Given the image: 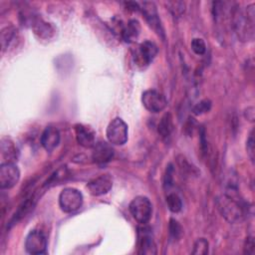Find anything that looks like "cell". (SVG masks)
I'll use <instances>...</instances> for the list:
<instances>
[{
  "mask_svg": "<svg viewBox=\"0 0 255 255\" xmlns=\"http://www.w3.org/2000/svg\"><path fill=\"white\" fill-rule=\"evenodd\" d=\"M137 244H138V253L153 255L156 254V245L153 241L151 232L146 227L138 228L137 233Z\"/></svg>",
  "mask_w": 255,
  "mask_h": 255,
  "instance_id": "10",
  "label": "cell"
},
{
  "mask_svg": "<svg viewBox=\"0 0 255 255\" xmlns=\"http://www.w3.org/2000/svg\"><path fill=\"white\" fill-rule=\"evenodd\" d=\"M141 103L143 107L151 113L161 112L165 109L167 104L165 97L155 90L144 91L141 96Z\"/></svg>",
  "mask_w": 255,
  "mask_h": 255,
  "instance_id": "6",
  "label": "cell"
},
{
  "mask_svg": "<svg viewBox=\"0 0 255 255\" xmlns=\"http://www.w3.org/2000/svg\"><path fill=\"white\" fill-rule=\"evenodd\" d=\"M172 172H173L172 165L169 164L166 168V172L164 175V186L165 187H169L170 185H172Z\"/></svg>",
  "mask_w": 255,
  "mask_h": 255,
  "instance_id": "27",
  "label": "cell"
},
{
  "mask_svg": "<svg viewBox=\"0 0 255 255\" xmlns=\"http://www.w3.org/2000/svg\"><path fill=\"white\" fill-rule=\"evenodd\" d=\"M60 142V132L56 127H47L41 134V144L47 151L55 149Z\"/></svg>",
  "mask_w": 255,
  "mask_h": 255,
  "instance_id": "15",
  "label": "cell"
},
{
  "mask_svg": "<svg viewBox=\"0 0 255 255\" xmlns=\"http://www.w3.org/2000/svg\"><path fill=\"white\" fill-rule=\"evenodd\" d=\"M166 204H167L168 209L173 213L179 212L182 208L181 198L174 192L168 193L166 195Z\"/></svg>",
  "mask_w": 255,
  "mask_h": 255,
  "instance_id": "21",
  "label": "cell"
},
{
  "mask_svg": "<svg viewBox=\"0 0 255 255\" xmlns=\"http://www.w3.org/2000/svg\"><path fill=\"white\" fill-rule=\"evenodd\" d=\"M232 27L242 42L252 41L254 39L255 23V5L249 4L245 8H235L231 15Z\"/></svg>",
  "mask_w": 255,
  "mask_h": 255,
  "instance_id": "1",
  "label": "cell"
},
{
  "mask_svg": "<svg viewBox=\"0 0 255 255\" xmlns=\"http://www.w3.org/2000/svg\"><path fill=\"white\" fill-rule=\"evenodd\" d=\"M92 148V158L97 163H106L114 156L113 147L105 141L96 142Z\"/></svg>",
  "mask_w": 255,
  "mask_h": 255,
  "instance_id": "14",
  "label": "cell"
},
{
  "mask_svg": "<svg viewBox=\"0 0 255 255\" xmlns=\"http://www.w3.org/2000/svg\"><path fill=\"white\" fill-rule=\"evenodd\" d=\"M216 205L220 214L230 223L241 222L245 217L244 207L234 195V191L225 192L217 197Z\"/></svg>",
  "mask_w": 255,
  "mask_h": 255,
  "instance_id": "2",
  "label": "cell"
},
{
  "mask_svg": "<svg viewBox=\"0 0 255 255\" xmlns=\"http://www.w3.org/2000/svg\"><path fill=\"white\" fill-rule=\"evenodd\" d=\"M211 109V102L209 100H202L200 101L199 103H197L193 109H192V112L194 115H202V114H205L207 112H209V110Z\"/></svg>",
  "mask_w": 255,
  "mask_h": 255,
  "instance_id": "24",
  "label": "cell"
},
{
  "mask_svg": "<svg viewBox=\"0 0 255 255\" xmlns=\"http://www.w3.org/2000/svg\"><path fill=\"white\" fill-rule=\"evenodd\" d=\"M87 187L90 193L94 196H100L108 193L113 187V179L109 174H102L94 179H92Z\"/></svg>",
  "mask_w": 255,
  "mask_h": 255,
  "instance_id": "11",
  "label": "cell"
},
{
  "mask_svg": "<svg viewBox=\"0 0 255 255\" xmlns=\"http://www.w3.org/2000/svg\"><path fill=\"white\" fill-rule=\"evenodd\" d=\"M75 133L80 145L86 148H92L95 145V131L91 127L83 124H77L75 126Z\"/></svg>",
  "mask_w": 255,
  "mask_h": 255,
  "instance_id": "13",
  "label": "cell"
},
{
  "mask_svg": "<svg viewBox=\"0 0 255 255\" xmlns=\"http://www.w3.org/2000/svg\"><path fill=\"white\" fill-rule=\"evenodd\" d=\"M168 230H169L170 238L174 241L178 240L182 235V228H181L180 224L175 219H170L169 220Z\"/></svg>",
  "mask_w": 255,
  "mask_h": 255,
  "instance_id": "22",
  "label": "cell"
},
{
  "mask_svg": "<svg viewBox=\"0 0 255 255\" xmlns=\"http://www.w3.org/2000/svg\"><path fill=\"white\" fill-rule=\"evenodd\" d=\"M157 46L151 41H144L139 44L135 52V60L141 66L148 65L157 55Z\"/></svg>",
  "mask_w": 255,
  "mask_h": 255,
  "instance_id": "9",
  "label": "cell"
},
{
  "mask_svg": "<svg viewBox=\"0 0 255 255\" xmlns=\"http://www.w3.org/2000/svg\"><path fill=\"white\" fill-rule=\"evenodd\" d=\"M1 157L3 162H12L14 163L18 158V148L15 145L14 141L9 137H2L0 143Z\"/></svg>",
  "mask_w": 255,
  "mask_h": 255,
  "instance_id": "16",
  "label": "cell"
},
{
  "mask_svg": "<svg viewBox=\"0 0 255 255\" xmlns=\"http://www.w3.org/2000/svg\"><path fill=\"white\" fill-rule=\"evenodd\" d=\"M139 10H141L145 20L147 21L148 25L157 33H162L161 24L159 21V17L157 14L156 7L153 2H143L139 6Z\"/></svg>",
  "mask_w": 255,
  "mask_h": 255,
  "instance_id": "12",
  "label": "cell"
},
{
  "mask_svg": "<svg viewBox=\"0 0 255 255\" xmlns=\"http://www.w3.org/2000/svg\"><path fill=\"white\" fill-rule=\"evenodd\" d=\"M20 178L19 168L12 162H2L0 166V187L9 189L17 184Z\"/></svg>",
  "mask_w": 255,
  "mask_h": 255,
  "instance_id": "7",
  "label": "cell"
},
{
  "mask_svg": "<svg viewBox=\"0 0 255 255\" xmlns=\"http://www.w3.org/2000/svg\"><path fill=\"white\" fill-rule=\"evenodd\" d=\"M129 212L132 217L141 224L149 221L152 213V205L149 199L145 196H136L129 203Z\"/></svg>",
  "mask_w": 255,
  "mask_h": 255,
  "instance_id": "3",
  "label": "cell"
},
{
  "mask_svg": "<svg viewBox=\"0 0 255 255\" xmlns=\"http://www.w3.org/2000/svg\"><path fill=\"white\" fill-rule=\"evenodd\" d=\"M106 134L110 143L123 145L128 140V126L121 118H116L109 124Z\"/></svg>",
  "mask_w": 255,
  "mask_h": 255,
  "instance_id": "5",
  "label": "cell"
},
{
  "mask_svg": "<svg viewBox=\"0 0 255 255\" xmlns=\"http://www.w3.org/2000/svg\"><path fill=\"white\" fill-rule=\"evenodd\" d=\"M140 32V25L136 20H129L126 26L123 27L121 34L126 42H132L137 38Z\"/></svg>",
  "mask_w": 255,
  "mask_h": 255,
  "instance_id": "17",
  "label": "cell"
},
{
  "mask_svg": "<svg viewBox=\"0 0 255 255\" xmlns=\"http://www.w3.org/2000/svg\"><path fill=\"white\" fill-rule=\"evenodd\" d=\"M25 249L30 254H44L47 249V238L40 230H32L26 237Z\"/></svg>",
  "mask_w": 255,
  "mask_h": 255,
  "instance_id": "8",
  "label": "cell"
},
{
  "mask_svg": "<svg viewBox=\"0 0 255 255\" xmlns=\"http://www.w3.org/2000/svg\"><path fill=\"white\" fill-rule=\"evenodd\" d=\"M193 254H199V255H205L208 253V241L204 238H199L195 241L193 250Z\"/></svg>",
  "mask_w": 255,
  "mask_h": 255,
  "instance_id": "23",
  "label": "cell"
},
{
  "mask_svg": "<svg viewBox=\"0 0 255 255\" xmlns=\"http://www.w3.org/2000/svg\"><path fill=\"white\" fill-rule=\"evenodd\" d=\"M247 114H248V115L246 116L247 120L253 122V120H254V109H253V108H248V109H247Z\"/></svg>",
  "mask_w": 255,
  "mask_h": 255,
  "instance_id": "30",
  "label": "cell"
},
{
  "mask_svg": "<svg viewBox=\"0 0 255 255\" xmlns=\"http://www.w3.org/2000/svg\"><path fill=\"white\" fill-rule=\"evenodd\" d=\"M157 131L162 138H167L172 131V118L170 114H165L157 126Z\"/></svg>",
  "mask_w": 255,
  "mask_h": 255,
  "instance_id": "20",
  "label": "cell"
},
{
  "mask_svg": "<svg viewBox=\"0 0 255 255\" xmlns=\"http://www.w3.org/2000/svg\"><path fill=\"white\" fill-rule=\"evenodd\" d=\"M254 240L252 237H247L245 246H244V253L245 254H253L254 253Z\"/></svg>",
  "mask_w": 255,
  "mask_h": 255,
  "instance_id": "28",
  "label": "cell"
},
{
  "mask_svg": "<svg viewBox=\"0 0 255 255\" xmlns=\"http://www.w3.org/2000/svg\"><path fill=\"white\" fill-rule=\"evenodd\" d=\"M246 150H247V154L250 158V160L253 162L254 161V154H255V149H254V131L253 129L250 131L249 136L247 138L246 141Z\"/></svg>",
  "mask_w": 255,
  "mask_h": 255,
  "instance_id": "26",
  "label": "cell"
},
{
  "mask_svg": "<svg viewBox=\"0 0 255 255\" xmlns=\"http://www.w3.org/2000/svg\"><path fill=\"white\" fill-rule=\"evenodd\" d=\"M83 204L82 193L73 187L64 188L59 195V205L66 213H73L80 209Z\"/></svg>",
  "mask_w": 255,
  "mask_h": 255,
  "instance_id": "4",
  "label": "cell"
},
{
  "mask_svg": "<svg viewBox=\"0 0 255 255\" xmlns=\"http://www.w3.org/2000/svg\"><path fill=\"white\" fill-rule=\"evenodd\" d=\"M178 4H179V2H169V3H168V5L170 6L169 9L171 10V12L173 13V15H175V16L180 15V14L184 11V6L178 8V7H177Z\"/></svg>",
  "mask_w": 255,
  "mask_h": 255,
  "instance_id": "29",
  "label": "cell"
},
{
  "mask_svg": "<svg viewBox=\"0 0 255 255\" xmlns=\"http://www.w3.org/2000/svg\"><path fill=\"white\" fill-rule=\"evenodd\" d=\"M192 51L197 55H203L206 51L205 42L200 38H194L190 43Z\"/></svg>",
  "mask_w": 255,
  "mask_h": 255,
  "instance_id": "25",
  "label": "cell"
},
{
  "mask_svg": "<svg viewBox=\"0 0 255 255\" xmlns=\"http://www.w3.org/2000/svg\"><path fill=\"white\" fill-rule=\"evenodd\" d=\"M17 38V30L14 27H6L1 32V45H2V51L5 52L8 51V48H10L11 44L14 42V40Z\"/></svg>",
  "mask_w": 255,
  "mask_h": 255,
  "instance_id": "19",
  "label": "cell"
},
{
  "mask_svg": "<svg viewBox=\"0 0 255 255\" xmlns=\"http://www.w3.org/2000/svg\"><path fill=\"white\" fill-rule=\"evenodd\" d=\"M31 27L34 30V33L39 36V38L49 39L54 34V29L51 24L43 21L42 19L34 20L31 24Z\"/></svg>",
  "mask_w": 255,
  "mask_h": 255,
  "instance_id": "18",
  "label": "cell"
}]
</instances>
